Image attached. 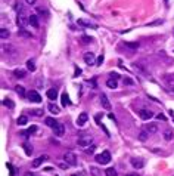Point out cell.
Here are the masks:
<instances>
[{"mask_svg": "<svg viewBox=\"0 0 174 176\" xmlns=\"http://www.w3.org/2000/svg\"><path fill=\"white\" fill-rule=\"evenodd\" d=\"M27 98H28L31 102H36V104L41 102V96L39 95V92H37V91H30V92L27 93Z\"/></svg>", "mask_w": 174, "mask_h": 176, "instance_id": "obj_5", "label": "cell"}, {"mask_svg": "<svg viewBox=\"0 0 174 176\" xmlns=\"http://www.w3.org/2000/svg\"><path fill=\"white\" fill-rule=\"evenodd\" d=\"M15 91H16V93H18L19 96H25V89H24L22 86H19V84H18V86L15 87Z\"/></svg>", "mask_w": 174, "mask_h": 176, "instance_id": "obj_28", "label": "cell"}, {"mask_svg": "<svg viewBox=\"0 0 174 176\" xmlns=\"http://www.w3.org/2000/svg\"><path fill=\"white\" fill-rule=\"evenodd\" d=\"M47 98L52 99V101H55V99L58 98V91H56V89H49V91H47Z\"/></svg>", "mask_w": 174, "mask_h": 176, "instance_id": "obj_21", "label": "cell"}, {"mask_svg": "<svg viewBox=\"0 0 174 176\" xmlns=\"http://www.w3.org/2000/svg\"><path fill=\"white\" fill-rule=\"evenodd\" d=\"M165 84L168 86V89L174 92V75H167L165 77Z\"/></svg>", "mask_w": 174, "mask_h": 176, "instance_id": "obj_14", "label": "cell"}, {"mask_svg": "<svg viewBox=\"0 0 174 176\" xmlns=\"http://www.w3.org/2000/svg\"><path fill=\"white\" fill-rule=\"evenodd\" d=\"M49 111L52 113V114H55V116H58L59 113H61V110H59V107L58 105H55V104H49Z\"/></svg>", "mask_w": 174, "mask_h": 176, "instance_id": "obj_22", "label": "cell"}, {"mask_svg": "<svg viewBox=\"0 0 174 176\" xmlns=\"http://www.w3.org/2000/svg\"><path fill=\"white\" fill-rule=\"evenodd\" d=\"M14 75H15L16 78H25L27 71H25V70H22V68H16V70L14 71Z\"/></svg>", "mask_w": 174, "mask_h": 176, "instance_id": "obj_15", "label": "cell"}, {"mask_svg": "<svg viewBox=\"0 0 174 176\" xmlns=\"http://www.w3.org/2000/svg\"><path fill=\"white\" fill-rule=\"evenodd\" d=\"M139 139H140L142 142L146 141V139H148V132H146V130H142V132L139 133Z\"/></svg>", "mask_w": 174, "mask_h": 176, "instance_id": "obj_33", "label": "cell"}, {"mask_svg": "<svg viewBox=\"0 0 174 176\" xmlns=\"http://www.w3.org/2000/svg\"><path fill=\"white\" fill-rule=\"evenodd\" d=\"M71 176H77V175H71Z\"/></svg>", "mask_w": 174, "mask_h": 176, "instance_id": "obj_49", "label": "cell"}, {"mask_svg": "<svg viewBox=\"0 0 174 176\" xmlns=\"http://www.w3.org/2000/svg\"><path fill=\"white\" fill-rule=\"evenodd\" d=\"M139 117H140L142 120H149V119L153 117V113L149 111V110H140V111H139Z\"/></svg>", "mask_w": 174, "mask_h": 176, "instance_id": "obj_9", "label": "cell"}, {"mask_svg": "<svg viewBox=\"0 0 174 176\" xmlns=\"http://www.w3.org/2000/svg\"><path fill=\"white\" fill-rule=\"evenodd\" d=\"M27 70L31 71V73L36 71V61H34V59H28V61H27Z\"/></svg>", "mask_w": 174, "mask_h": 176, "instance_id": "obj_20", "label": "cell"}, {"mask_svg": "<svg viewBox=\"0 0 174 176\" xmlns=\"http://www.w3.org/2000/svg\"><path fill=\"white\" fill-rule=\"evenodd\" d=\"M6 166H8V169H9V175H11V176H15V169H14V166H12L11 163H8Z\"/></svg>", "mask_w": 174, "mask_h": 176, "instance_id": "obj_35", "label": "cell"}, {"mask_svg": "<svg viewBox=\"0 0 174 176\" xmlns=\"http://www.w3.org/2000/svg\"><path fill=\"white\" fill-rule=\"evenodd\" d=\"M165 2H168V0H165Z\"/></svg>", "mask_w": 174, "mask_h": 176, "instance_id": "obj_50", "label": "cell"}, {"mask_svg": "<svg viewBox=\"0 0 174 176\" xmlns=\"http://www.w3.org/2000/svg\"><path fill=\"white\" fill-rule=\"evenodd\" d=\"M61 99H62V105H63V107H68V105H71L69 96H68L66 93H62V95H61Z\"/></svg>", "mask_w": 174, "mask_h": 176, "instance_id": "obj_23", "label": "cell"}, {"mask_svg": "<svg viewBox=\"0 0 174 176\" xmlns=\"http://www.w3.org/2000/svg\"><path fill=\"white\" fill-rule=\"evenodd\" d=\"M44 123H46L49 127H52V129H53V127L58 124V123H56V120H55V119H52V117H47V119L44 120Z\"/></svg>", "mask_w": 174, "mask_h": 176, "instance_id": "obj_26", "label": "cell"}, {"mask_svg": "<svg viewBox=\"0 0 174 176\" xmlns=\"http://www.w3.org/2000/svg\"><path fill=\"white\" fill-rule=\"evenodd\" d=\"M102 62H103V55H101V56L98 58V61H96V65H102Z\"/></svg>", "mask_w": 174, "mask_h": 176, "instance_id": "obj_40", "label": "cell"}, {"mask_svg": "<svg viewBox=\"0 0 174 176\" xmlns=\"http://www.w3.org/2000/svg\"><path fill=\"white\" fill-rule=\"evenodd\" d=\"M101 102H102V107H103V108L111 110V102H109V99H108V96H106L105 93L101 95Z\"/></svg>", "mask_w": 174, "mask_h": 176, "instance_id": "obj_12", "label": "cell"}, {"mask_svg": "<svg viewBox=\"0 0 174 176\" xmlns=\"http://www.w3.org/2000/svg\"><path fill=\"white\" fill-rule=\"evenodd\" d=\"M96 161L101 163V164H108L111 161V152L109 151H103L102 154H98L96 155Z\"/></svg>", "mask_w": 174, "mask_h": 176, "instance_id": "obj_3", "label": "cell"}, {"mask_svg": "<svg viewBox=\"0 0 174 176\" xmlns=\"http://www.w3.org/2000/svg\"><path fill=\"white\" fill-rule=\"evenodd\" d=\"M131 166L134 169H142L145 166V161L142 158H131Z\"/></svg>", "mask_w": 174, "mask_h": 176, "instance_id": "obj_13", "label": "cell"}, {"mask_svg": "<svg viewBox=\"0 0 174 176\" xmlns=\"http://www.w3.org/2000/svg\"><path fill=\"white\" fill-rule=\"evenodd\" d=\"M25 2H27L28 5H34V3L37 2V0H25Z\"/></svg>", "mask_w": 174, "mask_h": 176, "instance_id": "obj_45", "label": "cell"}, {"mask_svg": "<svg viewBox=\"0 0 174 176\" xmlns=\"http://www.w3.org/2000/svg\"><path fill=\"white\" fill-rule=\"evenodd\" d=\"M30 25H33L34 28H39L40 22H39V17L37 15H30Z\"/></svg>", "mask_w": 174, "mask_h": 176, "instance_id": "obj_16", "label": "cell"}, {"mask_svg": "<svg viewBox=\"0 0 174 176\" xmlns=\"http://www.w3.org/2000/svg\"><path fill=\"white\" fill-rule=\"evenodd\" d=\"M36 130H37V127H36V126H31V127H30L28 130H24V132H22L21 135H22V136H25V138H28V136H30L31 133H34Z\"/></svg>", "mask_w": 174, "mask_h": 176, "instance_id": "obj_27", "label": "cell"}, {"mask_svg": "<svg viewBox=\"0 0 174 176\" xmlns=\"http://www.w3.org/2000/svg\"><path fill=\"white\" fill-rule=\"evenodd\" d=\"M106 86L109 87V89H117V87H118V81L115 78H109V80H106Z\"/></svg>", "mask_w": 174, "mask_h": 176, "instance_id": "obj_18", "label": "cell"}, {"mask_svg": "<svg viewBox=\"0 0 174 176\" xmlns=\"http://www.w3.org/2000/svg\"><path fill=\"white\" fill-rule=\"evenodd\" d=\"M77 144H78V147H81V148H89L90 145H93V136L92 135H87V133H84V135H80L78 136V139H77Z\"/></svg>", "mask_w": 174, "mask_h": 176, "instance_id": "obj_1", "label": "cell"}, {"mask_svg": "<svg viewBox=\"0 0 174 176\" xmlns=\"http://www.w3.org/2000/svg\"><path fill=\"white\" fill-rule=\"evenodd\" d=\"M25 176H36L34 173H25Z\"/></svg>", "mask_w": 174, "mask_h": 176, "instance_id": "obj_47", "label": "cell"}, {"mask_svg": "<svg viewBox=\"0 0 174 176\" xmlns=\"http://www.w3.org/2000/svg\"><path fill=\"white\" fill-rule=\"evenodd\" d=\"M78 74H81V70H80V68H75V75H78Z\"/></svg>", "mask_w": 174, "mask_h": 176, "instance_id": "obj_46", "label": "cell"}, {"mask_svg": "<svg viewBox=\"0 0 174 176\" xmlns=\"http://www.w3.org/2000/svg\"><path fill=\"white\" fill-rule=\"evenodd\" d=\"M37 12H39V14H44V15H46V17H47V15H49V14H47V11H46V9H44V8H37Z\"/></svg>", "mask_w": 174, "mask_h": 176, "instance_id": "obj_38", "label": "cell"}, {"mask_svg": "<svg viewBox=\"0 0 174 176\" xmlns=\"http://www.w3.org/2000/svg\"><path fill=\"white\" fill-rule=\"evenodd\" d=\"M18 36H22V37H33V36H31V33L25 31L24 28H19V30H18Z\"/></svg>", "mask_w": 174, "mask_h": 176, "instance_id": "obj_29", "label": "cell"}, {"mask_svg": "<svg viewBox=\"0 0 174 176\" xmlns=\"http://www.w3.org/2000/svg\"><path fill=\"white\" fill-rule=\"evenodd\" d=\"M16 22H18L19 28H25V27L30 24V15H27L25 11H19L18 18H16Z\"/></svg>", "mask_w": 174, "mask_h": 176, "instance_id": "obj_2", "label": "cell"}, {"mask_svg": "<svg viewBox=\"0 0 174 176\" xmlns=\"http://www.w3.org/2000/svg\"><path fill=\"white\" fill-rule=\"evenodd\" d=\"M46 160H49V155H46V154H43V155H40V157H37L33 163H31V166L36 169V167H39V166H41L43 164V161H46Z\"/></svg>", "mask_w": 174, "mask_h": 176, "instance_id": "obj_8", "label": "cell"}, {"mask_svg": "<svg viewBox=\"0 0 174 176\" xmlns=\"http://www.w3.org/2000/svg\"><path fill=\"white\" fill-rule=\"evenodd\" d=\"M22 148H24V151H25V154H27V155H31V154H33V151H34V149H33V145H31V144H28V142H24V144H22Z\"/></svg>", "mask_w": 174, "mask_h": 176, "instance_id": "obj_17", "label": "cell"}, {"mask_svg": "<svg viewBox=\"0 0 174 176\" xmlns=\"http://www.w3.org/2000/svg\"><path fill=\"white\" fill-rule=\"evenodd\" d=\"M53 133H55V136L62 138V136H63V133H65V126H63L62 123H58V124L53 127Z\"/></svg>", "mask_w": 174, "mask_h": 176, "instance_id": "obj_7", "label": "cell"}, {"mask_svg": "<svg viewBox=\"0 0 174 176\" xmlns=\"http://www.w3.org/2000/svg\"><path fill=\"white\" fill-rule=\"evenodd\" d=\"M124 84H133V80H130V78H124Z\"/></svg>", "mask_w": 174, "mask_h": 176, "instance_id": "obj_42", "label": "cell"}, {"mask_svg": "<svg viewBox=\"0 0 174 176\" xmlns=\"http://www.w3.org/2000/svg\"><path fill=\"white\" fill-rule=\"evenodd\" d=\"M173 120H174V117H173Z\"/></svg>", "mask_w": 174, "mask_h": 176, "instance_id": "obj_51", "label": "cell"}, {"mask_svg": "<svg viewBox=\"0 0 174 176\" xmlns=\"http://www.w3.org/2000/svg\"><path fill=\"white\" fill-rule=\"evenodd\" d=\"M63 160H65V163L69 164V166H75V164H77V155H75L74 152H71V151H66V152L63 154Z\"/></svg>", "mask_w": 174, "mask_h": 176, "instance_id": "obj_4", "label": "cell"}, {"mask_svg": "<svg viewBox=\"0 0 174 176\" xmlns=\"http://www.w3.org/2000/svg\"><path fill=\"white\" fill-rule=\"evenodd\" d=\"M83 40H84V43H89V42H92V39H90V37H87V36H84V37H83Z\"/></svg>", "mask_w": 174, "mask_h": 176, "instance_id": "obj_43", "label": "cell"}, {"mask_svg": "<svg viewBox=\"0 0 174 176\" xmlns=\"http://www.w3.org/2000/svg\"><path fill=\"white\" fill-rule=\"evenodd\" d=\"M164 138H165V141H171V139L174 138V133H173L171 130H165V132H164Z\"/></svg>", "mask_w": 174, "mask_h": 176, "instance_id": "obj_31", "label": "cell"}, {"mask_svg": "<svg viewBox=\"0 0 174 176\" xmlns=\"http://www.w3.org/2000/svg\"><path fill=\"white\" fill-rule=\"evenodd\" d=\"M105 175H106V176H118V173H117V170H115L114 167H109V169L105 172Z\"/></svg>", "mask_w": 174, "mask_h": 176, "instance_id": "obj_32", "label": "cell"}, {"mask_svg": "<svg viewBox=\"0 0 174 176\" xmlns=\"http://www.w3.org/2000/svg\"><path fill=\"white\" fill-rule=\"evenodd\" d=\"M3 105H5V107H8V108H11V110L15 107V104L12 102V99H8V98H6V99H3Z\"/></svg>", "mask_w": 174, "mask_h": 176, "instance_id": "obj_30", "label": "cell"}, {"mask_svg": "<svg viewBox=\"0 0 174 176\" xmlns=\"http://www.w3.org/2000/svg\"><path fill=\"white\" fill-rule=\"evenodd\" d=\"M126 46L127 47H131V49H136V47H139V43L136 42V43H126Z\"/></svg>", "mask_w": 174, "mask_h": 176, "instance_id": "obj_37", "label": "cell"}, {"mask_svg": "<svg viewBox=\"0 0 174 176\" xmlns=\"http://www.w3.org/2000/svg\"><path fill=\"white\" fill-rule=\"evenodd\" d=\"M148 133H156L158 132V126L156 124H153V123H150V124H146V129H145Z\"/></svg>", "mask_w": 174, "mask_h": 176, "instance_id": "obj_19", "label": "cell"}, {"mask_svg": "<svg viewBox=\"0 0 174 176\" xmlns=\"http://www.w3.org/2000/svg\"><path fill=\"white\" fill-rule=\"evenodd\" d=\"M16 123H18V126H25V124L28 123L27 116H19V117H18V120H16Z\"/></svg>", "mask_w": 174, "mask_h": 176, "instance_id": "obj_24", "label": "cell"}, {"mask_svg": "<svg viewBox=\"0 0 174 176\" xmlns=\"http://www.w3.org/2000/svg\"><path fill=\"white\" fill-rule=\"evenodd\" d=\"M90 173H92L93 176H99V169H96V167H90Z\"/></svg>", "mask_w": 174, "mask_h": 176, "instance_id": "obj_36", "label": "cell"}, {"mask_svg": "<svg viewBox=\"0 0 174 176\" xmlns=\"http://www.w3.org/2000/svg\"><path fill=\"white\" fill-rule=\"evenodd\" d=\"M78 25H81V27H87V28H93V30L98 28L96 24H93V22H90V21H86V19H78Z\"/></svg>", "mask_w": 174, "mask_h": 176, "instance_id": "obj_11", "label": "cell"}, {"mask_svg": "<svg viewBox=\"0 0 174 176\" xmlns=\"http://www.w3.org/2000/svg\"><path fill=\"white\" fill-rule=\"evenodd\" d=\"M156 119H158V120H167V119H165V116H162V114H158V116H156Z\"/></svg>", "mask_w": 174, "mask_h": 176, "instance_id": "obj_44", "label": "cell"}, {"mask_svg": "<svg viewBox=\"0 0 174 176\" xmlns=\"http://www.w3.org/2000/svg\"><path fill=\"white\" fill-rule=\"evenodd\" d=\"M111 78H115V80H118V78H120V75H118L117 73H111Z\"/></svg>", "mask_w": 174, "mask_h": 176, "instance_id": "obj_41", "label": "cell"}, {"mask_svg": "<svg viewBox=\"0 0 174 176\" xmlns=\"http://www.w3.org/2000/svg\"><path fill=\"white\" fill-rule=\"evenodd\" d=\"M95 151H96V145H90L89 148H86V152H87V154H93Z\"/></svg>", "mask_w": 174, "mask_h": 176, "instance_id": "obj_34", "label": "cell"}, {"mask_svg": "<svg viewBox=\"0 0 174 176\" xmlns=\"http://www.w3.org/2000/svg\"><path fill=\"white\" fill-rule=\"evenodd\" d=\"M87 120H89V114H87V113H81L78 116V119H77V126H80V127L84 126Z\"/></svg>", "mask_w": 174, "mask_h": 176, "instance_id": "obj_10", "label": "cell"}, {"mask_svg": "<svg viewBox=\"0 0 174 176\" xmlns=\"http://www.w3.org/2000/svg\"><path fill=\"white\" fill-rule=\"evenodd\" d=\"M9 36H11L9 30H6V28H2V30H0V39H2V40H6Z\"/></svg>", "mask_w": 174, "mask_h": 176, "instance_id": "obj_25", "label": "cell"}, {"mask_svg": "<svg viewBox=\"0 0 174 176\" xmlns=\"http://www.w3.org/2000/svg\"><path fill=\"white\" fill-rule=\"evenodd\" d=\"M96 61H98V59L95 58V53H92V52L84 53V62H86L87 65H95Z\"/></svg>", "mask_w": 174, "mask_h": 176, "instance_id": "obj_6", "label": "cell"}, {"mask_svg": "<svg viewBox=\"0 0 174 176\" xmlns=\"http://www.w3.org/2000/svg\"><path fill=\"white\" fill-rule=\"evenodd\" d=\"M126 176H137L136 173H128V175H126Z\"/></svg>", "mask_w": 174, "mask_h": 176, "instance_id": "obj_48", "label": "cell"}, {"mask_svg": "<svg viewBox=\"0 0 174 176\" xmlns=\"http://www.w3.org/2000/svg\"><path fill=\"white\" fill-rule=\"evenodd\" d=\"M33 114H34V116H37V117H40V116H43V111H41V110H34V111H33Z\"/></svg>", "mask_w": 174, "mask_h": 176, "instance_id": "obj_39", "label": "cell"}]
</instances>
